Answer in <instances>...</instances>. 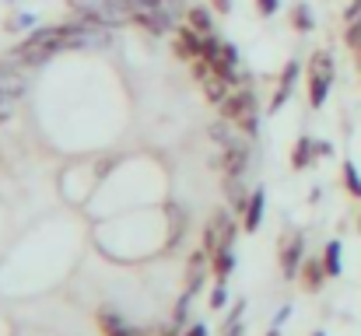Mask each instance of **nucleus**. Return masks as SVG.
Returning <instances> with one entry per match:
<instances>
[{"mask_svg":"<svg viewBox=\"0 0 361 336\" xmlns=\"http://www.w3.org/2000/svg\"><path fill=\"white\" fill-rule=\"evenodd\" d=\"M63 35H67V25H56V28H39V32H32L21 46H14V53H11V60L14 63H46L53 53H60L63 49Z\"/></svg>","mask_w":361,"mask_h":336,"instance_id":"f257e3e1","label":"nucleus"},{"mask_svg":"<svg viewBox=\"0 0 361 336\" xmlns=\"http://www.w3.org/2000/svg\"><path fill=\"white\" fill-rule=\"evenodd\" d=\"M221 116H225L228 123L242 126V133L256 137V95H252V88L232 92V95L221 102Z\"/></svg>","mask_w":361,"mask_h":336,"instance_id":"f03ea898","label":"nucleus"},{"mask_svg":"<svg viewBox=\"0 0 361 336\" xmlns=\"http://www.w3.org/2000/svg\"><path fill=\"white\" fill-rule=\"evenodd\" d=\"M330 85H334V56L330 53H316L312 63H309V106L319 109L330 95Z\"/></svg>","mask_w":361,"mask_h":336,"instance_id":"7ed1b4c3","label":"nucleus"},{"mask_svg":"<svg viewBox=\"0 0 361 336\" xmlns=\"http://www.w3.org/2000/svg\"><path fill=\"white\" fill-rule=\"evenodd\" d=\"M232 242H235V224L221 211V214H214V221L207 224V231H204V252L214 256L221 249H232Z\"/></svg>","mask_w":361,"mask_h":336,"instance_id":"20e7f679","label":"nucleus"},{"mask_svg":"<svg viewBox=\"0 0 361 336\" xmlns=\"http://www.w3.org/2000/svg\"><path fill=\"white\" fill-rule=\"evenodd\" d=\"M133 25H140L147 35H165L172 28V21L151 4V0H137V11H133Z\"/></svg>","mask_w":361,"mask_h":336,"instance_id":"39448f33","label":"nucleus"},{"mask_svg":"<svg viewBox=\"0 0 361 336\" xmlns=\"http://www.w3.org/2000/svg\"><path fill=\"white\" fill-rule=\"evenodd\" d=\"M176 53H179L183 60H200V56H204V35H200L193 25L176 28Z\"/></svg>","mask_w":361,"mask_h":336,"instance_id":"423d86ee","label":"nucleus"},{"mask_svg":"<svg viewBox=\"0 0 361 336\" xmlns=\"http://www.w3.org/2000/svg\"><path fill=\"white\" fill-rule=\"evenodd\" d=\"M25 88H28V81H25V74L18 70V63H14V60H4V63H0V95L21 99Z\"/></svg>","mask_w":361,"mask_h":336,"instance_id":"0eeeda50","label":"nucleus"},{"mask_svg":"<svg viewBox=\"0 0 361 336\" xmlns=\"http://www.w3.org/2000/svg\"><path fill=\"white\" fill-rule=\"evenodd\" d=\"M207 133H211V140H218L225 151H228V147H249V133H239V130H235V123H228V119L214 123Z\"/></svg>","mask_w":361,"mask_h":336,"instance_id":"6e6552de","label":"nucleus"},{"mask_svg":"<svg viewBox=\"0 0 361 336\" xmlns=\"http://www.w3.org/2000/svg\"><path fill=\"white\" fill-rule=\"evenodd\" d=\"M302 249H305L302 235H291V242L281 249V270H284V277H295V273H298V266H302Z\"/></svg>","mask_w":361,"mask_h":336,"instance_id":"1a4fd4ad","label":"nucleus"},{"mask_svg":"<svg viewBox=\"0 0 361 336\" xmlns=\"http://www.w3.org/2000/svg\"><path fill=\"white\" fill-rule=\"evenodd\" d=\"M211 70H214V74H221V77H228V81H235V70H239V49L225 42V46H221V53L214 56Z\"/></svg>","mask_w":361,"mask_h":336,"instance_id":"9d476101","label":"nucleus"},{"mask_svg":"<svg viewBox=\"0 0 361 336\" xmlns=\"http://www.w3.org/2000/svg\"><path fill=\"white\" fill-rule=\"evenodd\" d=\"M99 326H102L106 336H147V333H140V330H130V326L123 323V316H116L113 309H102V312H99Z\"/></svg>","mask_w":361,"mask_h":336,"instance_id":"9b49d317","label":"nucleus"},{"mask_svg":"<svg viewBox=\"0 0 361 336\" xmlns=\"http://www.w3.org/2000/svg\"><path fill=\"white\" fill-rule=\"evenodd\" d=\"M204 95H207V102L221 106V102L232 95V81L221 77V74H211V77H204Z\"/></svg>","mask_w":361,"mask_h":336,"instance_id":"f8f14e48","label":"nucleus"},{"mask_svg":"<svg viewBox=\"0 0 361 336\" xmlns=\"http://www.w3.org/2000/svg\"><path fill=\"white\" fill-rule=\"evenodd\" d=\"M323 277H330L326 273V263H319V259H305L302 263V284H305V291H319L323 287Z\"/></svg>","mask_w":361,"mask_h":336,"instance_id":"ddd939ff","label":"nucleus"},{"mask_svg":"<svg viewBox=\"0 0 361 336\" xmlns=\"http://www.w3.org/2000/svg\"><path fill=\"white\" fill-rule=\"evenodd\" d=\"M295 77H298V63L291 60L288 67H284V74H281V88H277V95H274V102H270V112H277L284 106V99H291V88H295Z\"/></svg>","mask_w":361,"mask_h":336,"instance_id":"4468645a","label":"nucleus"},{"mask_svg":"<svg viewBox=\"0 0 361 336\" xmlns=\"http://www.w3.org/2000/svg\"><path fill=\"white\" fill-rule=\"evenodd\" d=\"M263 207H267V197H263V189H256V193L249 197V207H245V231H256V228H259Z\"/></svg>","mask_w":361,"mask_h":336,"instance_id":"2eb2a0df","label":"nucleus"},{"mask_svg":"<svg viewBox=\"0 0 361 336\" xmlns=\"http://www.w3.org/2000/svg\"><path fill=\"white\" fill-rule=\"evenodd\" d=\"M225 193H228V200H232V211H245V207H249V197H252V193L242 189V175H228V179H225Z\"/></svg>","mask_w":361,"mask_h":336,"instance_id":"dca6fc26","label":"nucleus"},{"mask_svg":"<svg viewBox=\"0 0 361 336\" xmlns=\"http://www.w3.org/2000/svg\"><path fill=\"white\" fill-rule=\"evenodd\" d=\"M221 161H225V175H242L249 161V147H228Z\"/></svg>","mask_w":361,"mask_h":336,"instance_id":"f3484780","label":"nucleus"},{"mask_svg":"<svg viewBox=\"0 0 361 336\" xmlns=\"http://www.w3.org/2000/svg\"><path fill=\"white\" fill-rule=\"evenodd\" d=\"M186 18H190V25H193L200 35H211V32H214V18H211V11H207V7H190V11H186Z\"/></svg>","mask_w":361,"mask_h":336,"instance_id":"a211bd4d","label":"nucleus"},{"mask_svg":"<svg viewBox=\"0 0 361 336\" xmlns=\"http://www.w3.org/2000/svg\"><path fill=\"white\" fill-rule=\"evenodd\" d=\"M312 158H316V144H312L309 137H302V140L295 144V154H291V165H295V168H305V165H309Z\"/></svg>","mask_w":361,"mask_h":336,"instance_id":"6ab92c4d","label":"nucleus"},{"mask_svg":"<svg viewBox=\"0 0 361 336\" xmlns=\"http://www.w3.org/2000/svg\"><path fill=\"white\" fill-rule=\"evenodd\" d=\"M232 270H235V252H232V249L214 252V273H218V280H225Z\"/></svg>","mask_w":361,"mask_h":336,"instance_id":"aec40b11","label":"nucleus"},{"mask_svg":"<svg viewBox=\"0 0 361 336\" xmlns=\"http://www.w3.org/2000/svg\"><path fill=\"white\" fill-rule=\"evenodd\" d=\"M151 4H154V7H158V11L169 18V21H176L179 14H186V0H151Z\"/></svg>","mask_w":361,"mask_h":336,"instance_id":"412c9836","label":"nucleus"},{"mask_svg":"<svg viewBox=\"0 0 361 336\" xmlns=\"http://www.w3.org/2000/svg\"><path fill=\"white\" fill-rule=\"evenodd\" d=\"M323 263H326V273H330V277H337V273H341V242H330V245H326Z\"/></svg>","mask_w":361,"mask_h":336,"instance_id":"4be33fe9","label":"nucleus"},{"mask_svg":"<svg viewBox=\"0 0 361 336\" xmlns=\"http://www.w3.org/2000/svg\"><path fill=\"white\" fill-rule=\"evenodd\" d=\"M344 182H348V189H351L355 197H361V179H358V168H355L351 161L344 165Z\"/></svg>","mask_w":361,"mask_h":336,"instance_id":"5701e85b","label":"nucleus"},{"mask_svg":"<svg viewBox=\"0 0 361 336\" xmlns=\"http://www.w3.org/2000/svg\"><path fill=\"white\" fill-rule=\"evenodd\" d=\"M344 39H348V46H351V49H361V18L348 25V35H344Z\"/></svg>","mask_w":361,"mask_h":336,"instance_id":"b1692460","label":"nucleus"},{"mask_svg":"<svg viewBox=\"0 0 361 336\" xmlns=\"http://www.w3.org/2000/svg\"><path fill=\"white\" fill-rule=\"evenodd\" d=\"M295 25H298L302 32H309V28H312V18H309V7H305V4H298V7H295Z\"/></svg>","mask_w":361,"mask_h":336,"instance_id":"393cba45","label":"nucleus"},{"mask_svg":"<svg viewBox=\"0 0 361 336\" xmlns=\"http://www.w3.org/2000/svg\"><path fill=\"white\" fill-rule=\"evenodd\" d=\"M225 301H228V294H225V280H221V284L214 287V294H211V309H221Z\"/></svg>","mask_w":361,"mask_h":336,"instance_id":"a878e982","label":"nucleus"},{"mask_svg":"<svg viewBox=\"0 0 361 336\" xmlns=\"http://www.w3.org/2000/svg\"><path fill=\"white\" fill-rule=\"evenodd\" d=\"M256 7H259V14H277V7H281V0H256Z\"/></svg>","mask_w":361,"mask_h":336,"instance_id":"bb28decb","label":"nucleus"},{"mask_svg":"<svg viewBox=\"0 0 361 336\" xmlns=\"http://www.w3.org/2000/svg\"><path fill=\"white\" fill-rule=\"evenodd\" d=\"M358 18H361V0H355V4H351V7L344 11V21L351 25V21H358Z\"/></svg>","mask_w":361,"mask_h":336,"instance_id":"cd10ccee","label":"nucleus"},{"mask_svg":"<svg viewBox=\"0 0 361 336\" xmlns=\"http://www.w3.org/2000/svg\"><path fill=\"white\" fill-rule=\"evenodd\" d=\"M11 102H14V99H7V95H0V123H4V119L11 116Z\"/></svg>","mask_w":361,"mask_h":336,"instance_id":"c85d7f7f","label":"nucleus"},{"mask_svg":"<svg viewBox=\"0 0 361 336\" xmlns=\"http://www.w3.org/2000/svg\"><path fill=\"white\" fill-rule=\"evenodd\" d=\"M316 154H323V158H330V154H334V147H330L326 140H316Z\"/></svg>","mask_w":361,"mask_h":336,"instance_id":"c756f323","label":"nucleus"},{"mask_svg":"<svg viewBox=\"0 0 361 336\" xmlns=\"http://www.w3.org/2000/svg\"><path fill=\"white\" fill-rule=\"evenodd\" d=\"M183 336H207V326H193V330H186Z\"/></svg>","mask_w":361,"mask_h":336,"instance_id":"7c9ffc66","label":"nucleus"},{"mask_svg":"<svg viewBox=\"0 0 361 336\" xmlns=\"http://www.w3.org/2000/svg\"><path fill=\"white\" fill-rule=\"evenodd\" d=\"M214 7L218 11H232V0H214Z\"/></svg>","mask_w":361,"mask_h":336,"instance_id":"2f4dec72","label":"nucleus"},{"mask_svg":"<svg viewBox=\"0 0 361 336\" xmlns=\"http://www.w3.org/2000/svg\"><path fill=\"white\" fill-rule=\"evenodd\" d=\"M225 336H242V330H239V326H235V330H228V333H225Z\"/></svg>","mask_w":361,"mask_h":336,"instance_id":"473e14b6","label":"nucleus"},{"mask_svg":"<svg viewBox=\"0 0 361 336\" xmlns=\"http://www.w3.org/2000/svg\"><path fill=\"white\" fill-rule=\"evenodd\" d=\"M267 336H281V333H277V330H274V333H267Z\"/></svg>","mask_w":361,"mask_h":336,"instance_id":"72a5a7b5","label":"nucleus"},{"mask_svg":"<svg viewBox=\"0 0 361 336\" xmlns=\"http://www.w3.org/2000/svg\"><path fill=\"white\" fill-rule=\"evenodd\" d=\"M316 336H323V333H316Z\"/></svg>","mask_w":361,"mask_h":336,"instance_id":"f704fd0d","label":"nucleus"}]
</instances>
